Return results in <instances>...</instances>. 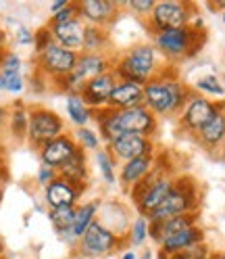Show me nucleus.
I'll return each mask as SVG.
<instances>
[{"label": "nucleus", "mask_w": 225, "mask_h": 259, "mask_svg": "<svg viewBox=\"0 0 225 259\" xmlns=\"http://www.w3.org/2000/svg\"><path fill=\"white\" fill-rule=\"evenodd\" d=\"M67 113H69L71 121L77 127H86L88 121L92 119V109L82 101L79 94H69L67 96Z\"/></svg>", "instance_id": "obj_26"}, {"label": "nucleus", "mask_w": 225, "mask_h": 259, "mask_svg": "<svg viewBox=\"0 0 225 259\" xmlns=\"http://www.w3.org/2000/svg\"><path fill=\"white\" fill-rule=\"evenodd\" d=\"M154 5L156 3H152V0H130V3H127V7L132 11H136L138 15H150Z\"/></svg>", "instance_id": "obj_38"}, {"label": "nucleus", "mask_w": 225, "mask_h": 259, "mask_svg": "<svg viewBox=\"0 0 225 259\" xmlns=\"http://www.w3.org/2000/svg\"><path fill=\"white\" fill-rule=\"evenodd\" d=\"M5 176H7V174H5V161H3V157H0V182H3Z\"/></svg>", "instance_id": "obj_44"}, {"label": "nucleus", "mask_w": 225, "mask_h": 259, "mask_svg": "<svg viewBox=\"0 0 225 259\" xmlns=\"http://www.w3.org/2000/svg\"><path fill=\"white\" fill-rule=\"evenodd\" d=\"M69 3H67V0H59V3H52L50 5V11H52V15H57L59 11H63V9H65Z\"/></svg>", "instance_id": "obj_41"}, {"label": "nucleus", "mask_w": 225, "mask_h": 259, "mask_svg": "<svg viewBox=\"0 0 225 259\" xmlns=\"http://www.w3.org/2000/svg\"><path fill=\"white\" fill-rule=\"evenodd\" d=\"M3 251H5V245H3V240H0V257H3Z\"/></svg>", "instance_id": "obj_47"}, {"label": "nucleus", "mask_w": 225, "mask_h": 259, "mask_svg": "<svg viewBox=\"0 0 225 259\" xmlns=\"http://www.w3.org/2000/svg\"><path fill=\"white\" fill-rule=\"evenodd\" d=\"M117 84H119L117 75L112 71H106L98 77L90 79V82H86L82 92H79V96H82V101L90 109L98 111V109H104L108 105V99H110V94H112V90H115Z\"/></svg>", "instance_id": "obj_12"}, {"label": "nucleus", "mask_w": 225, "mask_h": 259, "mask_svg": "<svg viewBox=\"0 0 225 259\" xmlns=\"http://www.w3.org/2000/svg\"><path fill=\"white\" fill-rule=\"evenodd\" d=\"M173 188V180L167 176H146L144 182H138L134 188V199L144 218H148L154 209L165 201V197Z\"/></svg>", "instance_id": "obj_8"}, {"label": "nucleus", "mask_w": 225, "mask_h": 259, "mask_svg": "<svg viewBox=\"0 0 225 259\" xmlns=\"http://www.w3.org/2000/svg\"><path fill=\"white\" fill-rule=\"evenodd\" d=\"M119 245V238L115 232H110L108 228H104L102 224L92 222V226L84 232V236L79 238V253L90 259H98L104 257L108 253H112Z\"/></svg>", "instance_id": "obj_10"}, {"label": "nucleus", "mask_w": 225, "mask_h": 259, "mask_svg": "<svg viewBox=\"0 0 225 259\" xmlns=\"http://www.w3.org/2000/svg\"><path fill=\"white\" fill-rule=\"evenodd\" d=\"M208 257V249L202 245V242H198V245H192L180 253L171 255L169 259H206Z\"/></svg>", "instance_id": "obj_34"}, {"label": "nucleus", "mask_w": 225, "mask_h": 259, "mask_svg": "<svg viewBox=\"0 0 225 259\" xmlns=\"http://www.w3.org/2000/svg\"><path fill=\"white\" fill-rule=\"evenodd\" d=\"M192 226H196V215L194 213H184V215H175L163 222H150V236L156 242H163L165 238L178 234L182 230H188Z\"/></svg>", "instance_id": "obj_20"}, {"label": "nucleus", "mask_w": 225, "mask_h": 259, "mask_svg": "<svg viewBox=\"0 0 225 259\" xmlns=\"http://www.w3.org/2000/svg\"><path fill=\"white\" fill-rule=\"evenodd\" d=\"M204 42L202 29L196 27H180V29H165L160 34H154V44L160 48V53L169 59H186L198 53V48Z\"/></svg>", "instance_id": "obj_5"}, {"label": "nucleus", "mask_w": 225, "mask_h": 259, "mask_svg": "<svg viewBox=\"0 0 225 259\" xmlns=\"http://www.w3.org/2000/svg\"><path fill=\"white\" fill-rule=\"evenodd\" d=\"M82 186H75L71 182H67L65 178L57 176L54 180L46 186V203L50 209H59V207H75L77 199L82 197Z\"/></svg>", "instance_id": "obj_15"}, {"label": "nucleus", "mask_w": 225, "mask_h": 259, "mask_svg": "<svg viewBox=\"0 0 225 259\" xmlns=\"http://www.w3.org/2000/svg\"><path fill=\"white\" fill-rule=\"evenodd\" d=\"M221 17H223V23H225V11H223V15H221Z\"/></svg>", "instance_id": "obj_50"}, {"label": "nucleus", "mask_w": 225, "mask_h": 259, "mask_svg": "<svg viewBox=\"0 0 225 259\" xmlns=\"http://www.w3.org/2000/svg\"><path fill=\"white\" fill-rule=\"evenodd\" d=\"M25 88V79L21 73H13V71H3L0 69V90L11 92V94H19Z\"/></svg>", "instance_id": "obj_29"}, {"label": "nucleus", "mask_w": 225, "mask_h": 259, "mask_svg": "<svg viewBox=\"0 0 225 259\" xmlns=\"http://www.w3.org/2000/svg\"><path fill=\"white\" fill-rule=\"evenodd\" d=\"M150 169H152V155H144L132 161H125V165L121 167V182L125 186H136L150 174Z\"/></svg>", "instance_id": "obj_22"}, {"label": "nucleus", "mask_w": 225, "mask_h": 259, "mask_svg": "<svg viewBox=\"0 0 225 259\" xmlns=\"http://www.w3.org/2000/svg\"><path fill=\"white\" fill-rule=\"evenodd\" d=\"M108 38L104 34L102 27H96V25H86L84 29V44H82V53L88 55H100V51L106 46Z\"/></svg>", "instance_id": "obj_27"}, {"label": "nucleus", "mask_w": 225, "mask_h": 259, "mask_svg": "<svg viewBox=\"0 0 225 259\" xmlns=\"http://www.w3.org/2000/svg\"><path fill=\"white\" fill-rule=\"evenodd\" d=\"M77 142L75 138H71L69 134H61L59 138L46 142L44 147L40 149V159H42V165H48L52 169H61L67 161L77 153Z\"/></svg>", "instance_id": "obj_13"}, {"label": "nucleus", "mask_w": 225, "mask_h": 259, "mask_svg": "<svg viewBox=\"0 0 225 259\" xmlns=\"http://www.w3.org/2000/svg\"><path fill=\"white\" fill-rule=\"evenodd\" d=\"M223 159H225V149H223Z\"/></svg>", "instance_id": "obj_51"}, {"label": "nucleus", "mask_w": 225, "mask_h": 259, "mask_svg": "<svg viewBox=\"0 0 225 259\" xmlns=\"http://www.w3.org/2000/svg\"><path fill=\"white\" fill-rule=\"evenodd\" d=\"M196 88L200 92H206V94H213V96H223L225 90L223 86L219 84V79L213 77V75H206V77H200L198 82H196Z\"/></svg>", "instance_id": "obj_32"}, {"label": "nucleus", "mask_w": 225, "mask_h": 259, "mask_svg": "<svg viewBox=\"0 0 225 259\" xmlns=\"http://www.w3.org/2000/svg\"><path fill=\"white\" fill-rule=\"evenodd\" d=\"M79 17V13H77V5L75 3H69L63 11H59L57 15H52L50 17V25H59V23H67V21H73V19H77Z\"/></svg>", "instance_id": "obj_35"}, {"label": "nucleus", "mask_w": 225, "mask_h": 259, "mask_svg": "<svg viewBox=\"0 0 225 259\" xmlns=\"http://www.w3.org/2000/svg\"><path fill=\"white\" fill-rule=\"evenodd\" d=\"M148 234H150V222H148V218L140 215V218L136 220V224H134V230H132V240L136 242V245H142V242L148 238Z\"/></svg>", "instance_id": "obj_33"}, {"label": "nucleus", "mask_w": 225, "mask_h": 259, "mask_svg": "<svg viewBox=\"0 0 225 259\" xmlns=\"http://www.w3.org/2000/svg\"><path fill=\"white\" fill-rule=\"evenodd\" d=\"M75 5H77L79 19L88 21V25H96V27L108 23L115 17L119 7L112 0H82V3H75Z\"/></svg>", "instance_id": "obj_16"}, {"label": "nucleus", "mask_w": 225, "mask_h": 259, "mask_svg": "<svg viewBox=\"0 0 225 259\" xmlns=\"http://www.w3.org/2000/svg\"><path fill=\"white\" fill-rule=\"evenodd\" d=\"M77 138V147L84 151H98V136H96L94 130L90 127H79L75 132Z\"/></svg>", "instance_id": "obj_31"}, {"label": "nucleus", "mask_w": 225, "mask_h": 259, "mask_svg": "<svg viewBox=\"0 0 225 259\" xmlns=\"http://www.w3.org/2000/svg\"><path fill=\"white\" fill-rule=\"evenodd\" d=\"M144 105V86H138L134 82H119L108 99V109L112 111H125Z\"/></svg>", "instance_id": "obj_18"}, {"label": "nucleus", "mask_w": 225, "mask_h": 259, "mask_svg": "<svg viewBox=\"0 0 225 259\" xmlns=\"http://www.w3.org/2000/svg\"><path fill=\"white\" fill-rule=\"evenodd\" d=\"M112 73L117 75L119 82H134L138 86L148 84L158 73L156 67V51L150 44H138L132 51H127L119 63L115 65Z\"/></svg>", "instance_id": "obj_3"}, {"label": "nucleus", "mask_w": 225, "mask_h": 259, "mask_svg": "<svg viewBox=\"0 0 225 259\" xmlns=\"http://www.w3.org/2000/svg\"><path fill=\"white\" fill-rule=\"evenodd\" d=\"M15 34H17V42H19V44H23V46H27V44H34V34H31V31H29L27 27L19 25Z\"/></svg>", "instance_id": "obj_40"}, {"label": "nucleus", "mask_w": 225, "mask_h": 259, "mask_svg": "<svg viewBox=\"0 0 225 259\" xmlns=\"http://www.w3.org/2000/svg\"><path fill=\"white\" fill-rule=\"evenodd\" d=\"M5 44H7V31L0 27V48H5Z\"/></svg>", "instance_id": "obj_43"}, {"label": "nucleus", "mask_w": 225, "mask_h": 259, "mask_svg": "<svg viewBox=\"0 0 225 259\" xmlns=\"http://www.w3.org/2000/svg\"><path fill=\"white\" fill-rule=\"evenodd\" d=\"M204 234L200 228H196V226H192V228L188 230H182L178 234H173L169 238H165L163 242H160V253H158V259H169L171 255L180 253L192 245H198V242H202Z\"/></svg>", "instance_id": "obj_19"}, {"label": "nucleus", "mask_w": 225, "mask_h": 259, "mask_svg": "<svg viewBox=\"0 0 225 259\" xmlns=\"http://www.w3.org/2000/svg\"><path fill=\"white\" fill-rule=\"evenodd\" d=\"M198 194H196V184L190 178H182V180H175L171 192L165 197V201L160 203L154 211L148 215V222H163L175 215H184V213H192V209L198 203Z\"/></svg>", "instance_id": "obj_4"}, {"label": "nucleus", "mask_w": 225, "mask_h": 259, "mask_svg": "<svg viewBox=\"0 0 225 259\" xmlns=\"http://www.w3.org/2000/svg\"><path fill=\"white\" fill-rule=\"evenodd\" d=\"M94 117L98 121L100 134L106 142H112L123 134H138L150 138L156 130V117L144 105L125 111H112L104 107L96 111Z\"/></svg>", "instance_id": "obj_1"}, {"label": "nucleus", "mask_w": 225, "mask_h": 259, "mask_svg": "<svg viewBox=\"0 0 225 259\" xmlns=\"http://www.w3.org/2000/svg\"><path fill=\"white\" fill-rule=\"evenodd\" d=\"M54 40H52V34H50V29H48V25L46 27H42V29H38L36 34H34V46H36V53L40 55L42 51H46L48 46H50Z\"/></svg>", "instance_id": "obj_36"}, {"label": "nucleus", "mask_w": 225, "mask_h": 259, "mask_svg": "<svg viewBox=\"0 0 225 259\" xmlns=\"http://www.w3.org/2000/svg\"><path fill=\"white\" fill-rule=\"evenodd\" d=\"M21 57L15 55V53H7L5 55V61H3V71H13V73H21Z\"/></svg>", "instance_id": "obj_37"}, {"label": "nucleus", "mask_w": 225, "mask_h": 259, "mask_svg": "<svg viewBox=\"0 0 225 259\" xmlns=\"http://www.w3.org/2000/svg\"><path fill=\"white\" fill-rule=\"evenodd\" d=\"M0 259H5V257H0Z\"/></svg>", "instance_id": "obj_52"}, {"label": "nucleus", "mask_w": 225, "mask_h": 259, "mask_svg": "<svg viewBox=\"0 0 225 259\" xmlns=\"http://www.w3.org/2000/svg\"><path fill=\"white\" fill-rule=\"evenodd\" d=\"M50 224L54 226V230L59 232V236H67L71 238V226L75 220V207H59V209H50L48 211Z\"/></svg>", "instance_id": "obj_25"}, {"label": "nucleus", "mask_w": 225, "mask_h": 259, "mask_svg": "<svg viewBox=\"0 0 225 259\" xmlns=\"http://www.w3.org/2000/svg\"><path fill=\"white\" fill-rule=\"evenodd\" d=\"M121 259H136V255H134V253H132V251H130V253H125V255H123V257H121Z\"/></svg>", "instance_id": "obj_46"}, {"label": "nucleus", "mask_w": 225, "mask_h": 259, "mask_svg": "<svg viewBox=\"0 0 225 259\" xmlns=\"http://www.w3.org/2000/svg\"><path fill=\"white\" fill-rule=\"evenodd\" d=\"M59 176V171L57 169H52V167H48V165H42L40 167V171H38V182L42 184V186H48L50 184L54 178Z\"/></svg>", "instance_id": "obj_39"}, {"label": "nucleus", "mask_w": 225, "mask_h": 259, "mask_svg": "<svg viewBox=\"0 0 225 259\" xmlns=\"http://www.w3.org/2000/svg\"><path fill=\"white\" fill-rule=\"evenodd\" d=\"M65 130L61 115H57L54 111L44 109V107H36L29 109V125H27V138L34 147L42 149L46 142H50L54 138H59Z\"/></svg>", "instance_id": "obj_6"}, {"label": "nucleus", "mask_w": 225, "mask_h": 259, "mask_svg": "<svg viewBox=\"0 0 225 259\" xmlns=\"http://www.w3.org/2000/svg\"><path fill=\"white\" fill-rule=\"evenodd\" d=\"M190 101L188 88L178 77H165L156 73L148 84H144V107L152 115H167L186 107Z\"/></svg>", "instance_id": "obj_2"}, {"label": "nucleus", "mask_w": 225, "mask_h": 259, "mask_svg": "<svg viewBox=\"0 0 225 259\" xmlns=\"http://www.w3.org/2000/svg\"><path fill=\"white\" fill-rule=\"evenodd\" d=\"M77 57H79V53L67 51V48H63L57 42H52L46 51H42L38 55V71L46 73L48 77H54V79L67 77L75 69Z\"/></svg>", "instance_id": "obj_9"}, {"label": "nucleus", "mask_w": 225, "mask_h": 259, "mask_svg": "<svg viewBox=\"0 0 225 259\" xmlns=\"http://www.w3.org/2000/svg\"><path fill=\"white\" fill-rule=\"evenodd\" d=\"M96 161H98V167H100L104 182L106 184L115 182V171H112V167H115V159H112V155L108 151H96Z\"/></svg>", "instance_id": "obj_30"}, {"label": "nucleus", "mask_w": 225, "mask_h": 259, "mask_svg": "<svg viewBox=\"0 0 225 259\" xmlns=\"http://www.w3.org/2000/svg\"><path fill=\"white\" fill-rule=\"evenodd\" d=\"M11 132L17 140H23L27 138V125H29V111L23 109L21 103H17V109L11 111Z\"/></svg>", "instance_id": "obj_28"}, {"label": "nucleus", "mask_w": 225, "mask_h": 259, "mask_svg": "<svg viewBox=\"0 0 225 259\" xmlns=\"http://www.w3.org/2000/svg\"><path fill=\"white\" fill-rule=\"evenodd\" d=\"M198 140L206 149H215L225 140V111H217L213 119L198 130Z\"/></svg>", "instance_id": "obj_23"}, {"label": "nucleus", "mask_w": 225, "mask_h": 259, "mask_svg": "<svg viewBox=\"0 0 225 259\" xmlns=\"http://www.w3.org/2000/svg\"><path fill=\"white\" fill-rule=\"evenodd\" d=\"M59 176L65 178L67 182L75 184V186H86L88 180V165H86V151L84 149H77V153L67 161L65 165L59 169Z\"/></svg>", "instance_id": "obj_21"}, {"label": "nucleus", "mask_w": 225, "mask_h": 259, "mask_svg": "<svg viewBox=\"0 0 225 259\" xmlns=\"http://www.w3.org/2000/svg\"><path fill=\"white\" fill-rule=\"evenodd\" d=\"M5 55H7V51H5V48H0V67H3V61H5Z\"/></svg>", "instance_id": "obj_45"}, {"label": "nucleus", "mask_w": 225, "mask_h": 259, "mask_svg": "<svg viewBox=\"0 0 225 259\" xmlns=\"http://www.w3.org/2000/svg\"><path fill=\"white\" fill-rule=\"evenodd\" d=\"M108 153L112 159H123V161H132L136 157L144 155H152V142L146 136H138V134H123L108 142Z\"/></svg>", "instance_id": "obj_14"}, {"label": "nucleus", "mask_w": 225, "mask_h": 259, "mask_svg": "<svg viewBox=\"0 0 225 259\" xmlns=\"http://www.w3.org/2000/svg\"><path fill=\"white\" fill-rule=\"evenodd\" d=\"M48 29L52 34V40L67 48V51H73V53H82V44H84V21L82 19H73V21H67V23H59V25H50L48 23Z\"/></svg>", "instance_id": "obj_17"}, {"label": "nucleus", "mask_w": 225, "mask_h": 259, "mask_svg": "<svg viewBox=\"0 0 225 259\" xmlns=\"http://www.w3.org/2000/svg\"><path fill=\"white\" fill-rule=\"evenodd\" d=\"M98 211V203H84L75 207V220H73V226H71V238H82L84 232L92 226L94 222V215Z\"/></svg>", "instance_id": "obj_24"}, {"label": "nucleus", "mask_w": 225, "mask_h": 259, "mask_svg": "<svg viewBox=\"0 0 225 259\" xmlns=\"http://www.w3.org/2000/svg\"><path fill=\"white\" fill-rule=\"evenodd\" d=\"M192 7L190 3H175V0H163V3H156L150 17V29L154 34H160L165 29H180V27H188L190 25V17H192Z\"/></svg>", "instance_id": "obj_7"}, {"label": "nucleus", "mask_w": 225, "mask_h": 259, "mask_svg": "<svg viewBox=\"0 0 225 259\" xmlns=\"http://www.w3.org/2000/svg\"><path fill=\"white\" fill-rule=\"evenodd\" d=\"M9 119V111L3 107V105H0V127H3L5 125V121Z\"/></svg>", "instance_id": "obj_42"}, {"label": "nucleus", "mask_w": 225, "mask_h": 259, "mask_svg": "<svg viewBox=\"0 0 225 259\" xmlns=\"http://www.w3.org/2000/svg\"><path fill=\"white\" fill-rule=\"evenodd\" d=\"M223 103H213L202 96H190V101L182 109V125L190 132H198L202 125H206L213 119L217 111H223Z\"/></svg>", "instance_id": "obj_11"}, {"label": "nucleus", "mask_w": 225, "mask_h": 259, "mask_svg": "<svg viewBox=\"0 0 225 259\" xmlns=\"http://www.w3.org/2000/svg\"><path fill=\"white\" fill-rule=\"evenodd\" d=\"M142 259H150V253H146V255H144V257H142Z\"/></svg>", "instance_id": "obj_48"}, {"label": "nucleus", "mask_w": 225, "mask_h": 259, "mask_svg": "<svg viewBox=\"0 0 225 259\" xmlns=\"http://www.w3.org/2000/svg\"><path fill=\"white\" fill-rule=\"evenodd\" d=\"M215 259H225V253H223V255H219V257H215Z\"/></svg>", "instance_id": "obj_49"}]
</instances>
